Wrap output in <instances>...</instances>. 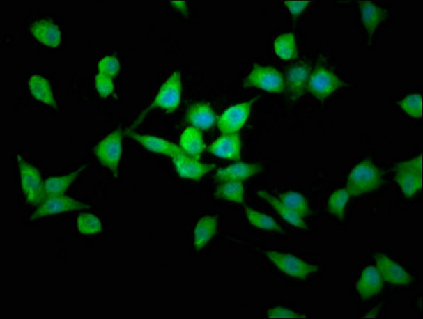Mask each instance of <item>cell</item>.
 Listing matches in <instances>:
<instances>
[{"instance_id":"cell-20","label":"cell","mask_w":423,"mask_h":319,"mask_svg":"<svg viewBox=\"0 0 423 319\" xmlns=\"http://www.w3.org/2000/svg\"><path fill=\"white\" fill-rule=\"evenodd\" d=\"M86 166H81L74 173L68 175L62 176V177L49 178L43 183V196L45 199L50 197H59L66 193V189L72 185V183L76 180Z\"/></svg>"},{"instance_id":"cell-16","label":"cell","mask_w":423,"mask_h":319,"mask_svg":"<svg viewBox=\"0 0 423 319\" xmlns=\"http://www.w3.org/2000/svg\"><path fill=\"white\" fill-rule=\"evenodd\" d=\"M311 70L305 62L293 64L287 72V84L293 99H298L303 94L305 86L309 84Z\"/></svg>"},{"instance_id":"cell-17","label":"cell","mask_w":423,"mask_h":319,"mask_svg":"<svg viewBox=\"0 0 423 319\" xmlns=\"http://www.w3.org/2000/svg\"><path fill=\"white\" fill-rule=\"evenodd\" d=\"M383 279L374 266H368L362 272L356 284V290L363 299H369L378 294L382 288Z\"/></svg>"},{"instance_id":"cell-5","label":"cell","mask_w":423,"mask_h":319,"mask_svg":"<svg viewBox=\"0 0 423 319\" xmlns=\"http://www.w3.org/2000/svg\"><path fill=\"white\" fill-rule=\"evenodd\" d=\"M18 166H20V185L30 205H38L43 203L45 198L43 196V185L40 181V173L36 167L25 162L18 155Z\"/></svg>"},{"instance_id":"cell-25","label":"cell","mask_w":423,"mask_h":319,"mask_svg":"<svg viewBox=\"0 0 423 319\" xmlns=\"http://www.w3.org/2000/svg\"><path fill=\"white\" fill-rule=\"evenodd\" d=\"M258 194L259 196L262 197L263 199H265L269 205H272V207L275 208V210H276L277 213H278L284 221H286L287 223L295 226V227L300 228V229H307V226L305 225V221H302V217L299 216L298 214L295 213V212L291 211L286 205H283L279 199H277V198L273 197V196L266 193L265 191H259Z\"/></svg>"},{"instance_id":"cell-30","label":"cell","mask_w":423,"mask_h":319,"mask_svg":"<svg viewBox=\"0 0 423 319\" xmlns=\"http://www.w3.org/2000/svg\"><path fill=\"white\" fill-rule=\"evenodd\" d=\"M246 211L249 221L253 226H256V227L260 228V229L269 230V231H281L280 226L276 223L275 219L269 217V216L260 213V212L256 211V210L249 209V208Z\"/></svg>"},{"instance_id":"cell-3","label":"cell","mask_w":423,"mask_h":319,"mask_svg":"<svg viewBox=\"0 0 423 319\" xmlns=\"http://www.w3.org/2000/svg\"><path fill=\"white\" fill-rule=\"evenodd\" d=\"M396 180L404 195L412 197L422 187V155L401 162L396 167Z\"/></svg>"},{"instance_id":"cell-27","label":"cell","mask_w":423,"mask_h":319,"mask_svg":"<svg viewBox=\"0 0 423 319\" xmlns=\"http://www.w3.org/2000/svg\"><path fill=\"white\" fill-rule=\"evenodd\" d=\"M273 49L277 56L283 60H291L297 54V44L293 33H284L279 36L273 42Z\"/></svg>"},{"instance_id":"cell-35","label":"cell","mask_w":423,"mask_h":319,"mask_svg":"<svg viewBox=\"0 0 423 319\" xmlns=\"http://www.w3.org/2000/svg\"><path fill=\"white\" fill-rule=\"evenodd\" d=\"M267 316L270 317V318H305V316L297 314V313L293 312V311L285 308L271 309V310H269L268 312H267Z\"/></svg>"},{"instance_id":"cell-6","label":"cell","mask_w":423,"mask_h":319,"mask_svg":"<svg viewBox=\"0 0 423 319\" xmlns=\"http://www.w3.org/2000/svg\"><path fill=\"white\" fill-rule=\"evenodd\" d=\"M95 155L98 157L101 164L116 173L123 155L121 146V132L115 131L111 133L95 147Z\"/></svg>"},{"instance_id":"cell-36","label":"cell","mask_w":423,"mask_h":319,"mask_svg":"<svg viewBox=\"0 0 423 319\" xmlns=\"http://www.w3.org/2000/svg\"><path fill=\"white\" fill-rule=\"evenodd\" d=\"M284 5L286 6L291 15L293 17H297V16L300 15L301 13H303L307 9L309 1H300V0L293 1V0H289V1H284Z\"/></svg>"},{"instance_id":"cell-33","label":"cell","mask_w":423,"mask_h":319,"mask_svg":"<svg viewBox=\"0 0 423 319\" xmlns=\"http://www.w3.org/2000/svg\"><path fill=\"white\" fill-rule=\"evenodd\" d=\"M97 70H98V74L113 78L121 72V63L115 56H107L98 62Z\"/></svg>"},{"instance_id":"cell-22","label":"cell","mask_w":423,"mask_h":319,"mask_svg":"<svg viewBox=\"0 0 423 319\" xmlns=\"http://www.w3.org/2000/svg\"><path fill=\"white\" fill-rule=\"evenodd\" d=\"M180 147L188 157L198 159L204 150L206 145L201 133L195 127H190L183 131L180 137Z\"/></svg>"},{"instance_id":"cell-14","label":"cell","mask_w":423,"mask_h":319,"mask_svg":"<svg viewBox=\"0 0 423 319\" xmlns=\"http://www.w3.org/2000/svg\"><path fill=\"white\" fill-rule=\"evenodd\" d=\"M129 137L134 139L135 141L143 145L146 149L155 153H162V155H169V157H176L178 155H183L184 151L181 147H178L177 145L173 143L168 142L165 139H160L157 137H151V135H141L137 133L127 132Z\"/></svg>"},{"instance_id":"cell-29","label":"cell","mask_w":423,"mask_h":319,"mask_svg":"<svg viewBox=\"0 0 423 319\" xmlns=\"http://www.w3.org/2000/svg\"><path fill=\"white\" fill-rule=\"evenodd\" d=\"M351 196V194H350V192L347 189L334 192L330 196L329 201H328V210H329L330 213L333 214L334 216L339 218V219H343L346 205H347L348 201H349Z\"/></svg>"},{"instance_id":"cell-8","label":"cell","mask_w":423,"mask_h":319,"mask_svg":"<svg viewBox=\"0 0 423 319\" xmlns=\"http://www.w3.org/2000/svg\"><path fill=\"white\" fill-rule=\"evenodd\" d=\"M341 86V79L325 66H317L309 76V91L321 100L328 98Z\"/></svg>"},{"instance_id":"cell-34","label":"cell","mask_w":423,"mask_h":319,"mask_svg":"<svg viewBox=\"0 0 423 319\" xmlns=\"http://www.w3.org/2000/svg\"><path fill=\"white\" fill-rule=\"evenodd\" d=\"M95 84H96L97 93L101 97H109L114 92V84H113L112 78L105 76V75L97 74L95 78Z\"/></svg>"},{"instance_id":"cell-24","label":"cell","mask_w":423,"mask_h":319,"mask_svg":"<svg viewBox=\"0 0 423 319\" xmlns=\"http://www.w3.org/2000/svg\"><path fill=\"white\" fill-rule=\"evenodd\" d=\"M188 120L196 128L208 130L215 124L216 116L214 111L206 104H196L188 111Z\"/></svg>"},{"instance_id":"cell-18","label":"cell","mask_w":423,"mask_h":319,"mask_svg":"<svg viewBox=\"0 0 423 319\" xmlns=\"http://www.w3.org/2000/svg\"><path fill=\"white\" fill-rule=\"evenodd\" d=\"M217 231V218L215 216H204L196 224L193 232L194 247L203 249Z\"/></svg>"},{"instance_id":"cell-4","label":"cell","mask_w":423,"mask_h":319,"mask_svg":"<svg viewBox=\"0 0 423 319\" xmlns=\"http://www.w3.org/2000/svg\"><path fill=\"white\" fill-rule=\"evenodd\" d=\"M264 254L281 272L293 278L305 279L317 272L316 266L307 263L293 254L276 251H265Z\"/></svg>"},{"instance_id":"cell-2","label":"cell","mask_w":423,"mask_h":319,"mask_svg":"<svg viewBox=\"0 0 423 319\" xmlns=\"http://www.w3.org/2000/svg\"><path fill=\"white\" fill-rule=\"evenodd\" d=\"M182 81L179 72H174L169 78L164 82L163 86L159 90L153 102L146 109L145 112L141 113V116L137 118V122L133 124L131 129H135L141 120L145 118L149 111L155 108L164 109L166 111H174L181 102Z\"/></svg>"},{"instance_id":"cell-21","label":"cell","mask_w":423,"mask_h":319,"mask_svg":"<svg viewBox=\"0 0 423 319\" xmlns=\"http://www.w3.org/2000/svg\"><path fill=\"white\" fill-rule=\"evenodd\" d=\"M361 21L368 33L374 34L385 17V11L371 1H360Z\"/></svg>"},{"instance_id":"cell-31","label":"cell","mask_w":423,"mask_h":319,"mask_svg":"<svg viewBox=\"0 0 423 319\" xmlns=\"http://www.w3.org/2000/svg\"><path fill=\"white\" fill-rule=\"evenodd\" d=\"M78 230L84 235L100 233L102 231V224L97 216L82 213L78 217Z\"/></svg>"},{"instance_id":"cell-37","label":"cell","mask_w":423,"mask_h":319,"mask_svg":"<svg viewBox=\"0 0 423 319\" xmlns=\"http://www.w3.org/2000/svg\"><path fill=\"white\" fill-rule=\"evenodd\" d=\"M171 5L176 6L177 9L181 10V11H187V3L186 1H182V0H178V1H171Z\"/></svg>"},{"instance_id":"cell-10","label":"cell","mask_w":423,"mask_h":319,"mask_svg":"<svg viewBox=\"0 0 423 319\" xmlns=\"http://www.w3.org/2000/svg\"><path fill=\"white\" fill-rule=\"evenodd\" d=\"M253 100L244 104H236V106L229 108L218 122V128L222 134H232L236 133L248 120L249 115H250L251 106H252Z\"/></svg>"},{"instance_id":"cell-28","label":"cell","mask_w":423,"mask_h":319,"mask_svg":"<svg viewBox=\"0 0 423 319\" xmlns=\"http://www.w3.org/2000/svg\"><path fill=\"white\" fill-rule=\"evenodd\" d=\"M280 201L302 218L309 215V203L300 193L284 192L280 195Z\"/></svg>"},{"instance_id":"cell-11","label":"cell","mask_w":423,"mask_h":319,"mask_svg":"<svg viewBox=\"0 0 423 319\" xmlns=\"http://www.w3.org/2000/svg\"><path fill=\"white\" fill-rule=\"evenodd\" d=\"M374 258H376V270H378L383 280L400 286H408L412 281V278L408 272L402 266L390 260L385 254L378 252Z\"/></svg>"},{"instance_id":"cell-12","label":"cell","mask_w":423,"mask_h":319,"mask_svg":"<svg viewBox=\"0 0 423 319\" xmlns=\"http://www.w3.org/2000/svg\"><path fill=\"white\" fill-rule=\"evenodd\" d=\"M173 163L180 177L190 180H199L208 171L215 169V165L203 164L185 153L173 157Z\"/></svg>"},{"instance_id":"cell-19","label":"cell","mask_w":423,"mask_h":319,"mask_svg":"<svg viewBox=\"0 0 423 319\" xmlns=\"http://www.w3.org/2000/svg\"><path fill=\"white\" fill-rule=\"evenodd\" d=\"M28 88H29L30 94L38 102L52 107V108H56V98H54L52 86L47 79L40 75H33L30 77Z\"/></svg>"},{"instance_id":"cell-13","label":"cell","mask_w":423,"mask_h":319,"mask_svg":"<svg viewBox=\"0 0 423 319\" xmlns=\"http://www.w3.org/2000/svg\"><path fill=\"white\" fill-rule=\"evenodd\" d=\"M31 33L38 43L48 47H56L62 42V32L60 28L47 20L36 21L31 26Z\"/></svg>"},{"instance_id":"cell-32","label":"cell","mask_w":423,"mask_h":319,"mask_svg":"<svg viewBox=\"0 0 423 319\" xmlns=\"http://www.w3.org/2000/svg\"><path fill=\"white\" fill-rule=\"evenodd\" d=\"M401 108L413 118H422V96L421 94H413L406 97L401 102Z\"/></svg>"},{"instance_id":"cell-9","label":"cell","mask_w":423,"mask_h":319,"mask_svg":"<svg viewBox=\"0 0 423 319\" xmlns=\"http://www.w3.org/2000/svg\"><path fill=\"white\" fill-rule=\"evenodd\" d=\"M89 208L90 207L88 205L76 201L74 198L66 197V196L50 197L38 205V209L34 211V213L30 217V221H34V219L44 217V216L78 211V210L89 209Z\"/></svg>"},{"instance_id":"cell-26","label":"cell","mask_w":423,"mask_h":319,"mask_svg":"<svg viewBox=\"0 0 423 319\" xmlns=\"http://www.w3.org/2000/svg\"><path fill=\"white\" fill-rule=\"evenodd\" d=\"M216 194L222 199L233 203H244L245 201L244 185L240 180H224L222 185L218 187Z\"/></svg>"},{"instance_id":"cell-15","label":"cell","mask_w":423,"mask_h":319,"mask_svg":"<svg viewBox=\"0 0 423 319\" xmlns=\"http://www.w3.org/2000/svg\"><path fill=\"white\" fill-rule=\"evenodd\" d=\"M208 151L224 159L240 160L242 151L240 135L238 133H232L220 137L210 145Z\"/></svg>"},{"instance_id":"cell-23","label":"cell","mask_w":423,"mask_h":319,"mask_svg":"<svg viewBox=\"0 0 423 319\" xmlns=\"http://www.w3.org/2000/svg\"><path fill=\"white\" fill-rule=\"evenodd\" d=\"M260 171L261 166H259V165L236 163V164L230 165L226 169H220L216 173L215 177L222 181L229 180V179L243 181L254 177Z\"/></svg>"},{"instance_id":"cell-1","label":"cell","mask_w":423,"mask_h":319,"mask_svg":"<svg viewBox=\"0 0 423 319\" xmlns=\"http://www.w3.org/2000/svg\"><path fill=\"white\" fill-rule=\"evenodd\" d=\"M384 182V173L369 161L358 163L348 177L347 189L351 195H362L378 189Z\"/></svg>"},{"instance_id":"cell-7","label":"cell","mask_w":423,"mask_h":319,"mask_svg":"<svg viewBox=\"0 0 423 319\" xmlns=\"http://www.w3.org/2000/svg\"><path fill=\"white\" fill-rule=\"evenodd\" d=\"M245 84L247 86H256L262 90L272 93L284 92V81L281 72L269 66L256 65L251 70Z\"/></svg>"}]
</instances>
